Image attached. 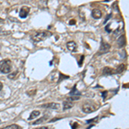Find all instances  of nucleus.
Masks as SVG:
<instances>
[{"mask_svg":"<svg viewBox=\"0 0 129 129\" xmlns=\"http://www.w3.org/2000/svg\"><path fill=\"white\" fill-rule=\"evenodd\" d=\"M12 64L9 59H4L0 62V72L4 74H8L11 72Z\"/></svg>","mask_w":129,"mask_h":129,"instance_id":"f257e3e1","label":"nucleus"},{"mask_svg":"<svg viewBox=\"0 0 129 129\" xmlns=\"http://www.w3.org/2000/svg\"><path fill=\"white\" fill-rule=\"evenodd\" d=\"M49 35H51V34L48 33L46 31H41L36 33L35 35L32 36V40H33L35 42H40V41H42L44 40H46Z\"/></svg>","mask_w":129,"mask_h":129,"instance_id":"f03ea898","label":"nucleus"},{"mask_svg":"<svg viewBox=\"0 0 129 129\" xmlns=\"http://www.w3.org/2000/svg\"><path fill=\"white\" fill-rule=\"evenodd\" d=\"M82 110L83 113H86V114H90V113L95 112L96 110V107L92 104H89V103H85L82 106Z\"/></svg>","mask_w":129,"mask_h":129,"instance_id":"7ed1b4c3","label":"nucleus"},{"mask_svg":"<svg viewBox=\"0 0 129 129\" xmlns=\"http://www.w3.org/2000/svg\"><path fill=\"white\" fill-rule=\"evenodd\" d=\"M30 11V8L28 7V6H23V7L21 8L20 11H19V17L21 18H26L28 17V13Z\"/></svg>","mask_w":129,"mask_h":129,"instance_id":"20e7f679","label":"nucleus"},{"mask_svg":"<svg viewBox=\"0 0 129 129\" xmlns=\"http://www.w3.org/2000/svg\"><path fill=\"white\" fill-rule=\"evenodd\" d=\"M109 49H110V45L107 42L101 41V46H100V53L99 54H104V53H107V52H109Z\"/></svg>","mask_w":129,"mask_h":129,"instance_id":"39448f33","label":"nucleus"},{"mask_svg":"<svg viewBox=\"0 0 129 129\" xmlns=\"http://www.w3.org/2000/svg\"><path fill=\"white\" fill-rule=\"evenodd\" d=\"M66 47H67V49H68L69 51L72 52V53H75V52H77V44H76V42H75V41H68V42L66 43Z\"/></svg>","mask_w":129,"mask_h":129,"instance_id":"423d86ee","label":"nucleus"},{"mask_svg":"<svg viewBox=\"0 0 129 129\" xmlns=\"http://www.w3.org/2000/svg\"><path fill=\"white\" fill-rule=\"evenodd\" d=\"M41 107L44 109H59V104L56 102H50V103H46L41 105Z\"/></svg>","mask_w":129,"mask_h":129,"instance_id":"0eeeda50","label":"nucleus"},{"mask_svg":"<svg viewBox=\"0 0 129 129\" xmlns=\"http://www.w3.org/2000/svg\"><path fill=\"white\" fill-rule=\"evenodd\" d=\"M91 16L95 19H100L102 17V13L99 9H94L92 10V13H91Z\"/></svg>","mask_w":129,"mask_h":129,"instance_id":"6e6552de","label":"nucleus"},{"mask_svg":"<svg viewBox=\"0 0 129 129\" xmlns=\"http://www.w3.org/2000/svg\"><path fill=\"white\" fill-rule=\"evenodd\" d=\"M116 73L115 71H114V69L111 68V67H109V66H106L103 68L102 70V74L103 75H106V76H109V75H112V74H114Z\"/></svg>","mask_w":129,"mask_h":129,"instance_id":"1a4fd4ad","label":"nucleus"},{"mask_svg":"<svg viewBox=\"0 0 129 129\" xmlns=\"http://www.w3.org/2000/svg\"><path fill=\"white\" fill-rule=\"evenodd\" d=\"M73 107V103L69 100H65L63 103V110H67Z\"/></svg>","mask_w":129,"mask_h":129,"instance_id":"9d476101","label":"nucleus"},{"mask_svg":"<svg viewBox=\"0 0 129 129\" xmlns=\"http://www.w3.org/2000/svg\"><path fill=\"white\" fill-rule=\"evenodd\" d=\"M117 42H118L119 47H122V46H125V45H126V37H125V35H120V36L119 37Z\"/></svg>","mask_w":129,"mask_h":129,"instance_id":"9b49d317","label":"nucleus"},{"mask_svg":"<svg viewBox=\"0 0 129 129\" xmlns=\"http://www.w3.org/2000/svg\"><path fill=\"white\" fill-rule=\"evenodd\" d=\"M40 114H41V112H40L39 110H34V111H32L31 114H30V115H29V117L28 118V120H34V119L37 118V117H38Z\"/></svg>","mask_w":129,"mask_h":129,"instance_id":"f8f14e48","label":"nucleus"},{"mask_svg":"<svg viewBox=\"0 0 129 129\" xmlns=\"http://www.w3.org/2000/svg\"><path fill=\"white\" fill-rule=\"evenodd\" d=\"M125 70H126V65L124 64H120L118 67H117L115 72H116V73H121V72H123Z\"/></svg>","mask_w":129,"mask_h":129,"instance_id":"ddd939ff","label":"nucleus"},{"mask_svg":"<svg viewBox=\"0 0 129 129\" xmlns=\"http://www.w3.org/2000/svg\"><path fill=\"white\" fill-rule=\"evenodd\" d=\"M2 129H22L20 126L17 125V124H12V125H9L8 127H5Z\"/></svg>","mask_w":129,"mask_h":129,"instance_id":"4468645a","label":"nucleus"},{"mask_svg":"<svg viewBox=\"0 0 129 129\" xmlns=\"http://www.w3.org/2000/svg\"><path fill=\"white\" fill-rule=\"evenodd\" d=\"M45 120H46V118H40V119H38V120H35V121H34L33 123H32V125H39V124L43 123Z\"/></svg>","mask_w":129,"mask_h":129,"instance_id":"2eb2a0df","label":"nucleus"},{"mask_svg":"<svg viewBox=\"0 0 129 129\" xmlns=\"http://www.w3.org/2000/svg\"><path fill=\"white\" fill-rule=\"evenodd\" d=\"M73 95H77V96L78 95V96H80V92H78L77 90L76 89V85L73 87V90L70 92V96H73Z\"/></svg>","mask_w":129,"mask_h":129,"instance_id":"dca6fc26","label":"nucleus"},{"mask_svg":"<svg viewBox=\"0 0 129 129\" xmlns=\"http://www.w3.org/2000/svg\"><path fill=\"white\" fill-rule=\"evenodd\" d=\"M79 98H80L79 96H72V97H69L67 100H69V101H75V100H78Z\"/></svg>","mask_w":129,"mask_h":129,"instance_id":"f3484780","label":"nucleus"},{"mask_svg":"<svg viewBox=\"0 0 129 129\" xmlns=\"http://www.w3.org/2000/svg\"><path fill=\"white\" fill-rule=\"evenodd\" d=\"M16 75H17V73H16V72H14V73H12V74H9V75L8 76V77H9V78H10V79H12V78H14V77H15Z\"/></svg>","mask_w":129,"mask_h":129,"instance_id":"a211bd4d","label":"nucleus"},{"mask_svg":"<svg viewBox=\"0 0 129 129\" xmlns=\"http://www.w3.org/2000/svg\"><path fill=\"white\" fill-rule=\"evenodd\" d=\"M78 127V124H77V123H74L73 126H72V129H76V127Z\"/></svg>","mask_w":129,"mask_h":129,"instance_id":"6ab92c4d","label":"nucleus"},{"mask_svg":"<svg viewBox=\"0 0 129 129\" xmlns=\"http://www.w3.org/2000/svg\"><path fill=\"white\" fill-rule=\"evenodd\" d=\"M35 129H48L47 127H36Z\"/></svg>","mask_w":129,"mask_h":129,"instance_id":"aec40b11","label":"nucleus"},{"mask_svg":"<svg viewBox=\"0 0 129 129\" xmlns=\"http://www.w3.org/2000/svg\"><path fill=\"white\" fill-rule=\"evenodd\" d=\"M76 22H75V20H72V21H70V24H75Z\"/></svg>","mask_w":129,"mask_h":129,"instance_id":"412c9836","label":"nucleus"},{"mask_svg":"<svg viewBox=\"0 0 129 129\" xmlns=\"http://www.w3.org/2000/svg\"><path fill=\"white\" fill-rule=\"evenodd\" d=\"M2 89H3V83H1V82H0V91L2 90Z\"/></svg>","mask_w":129,"mask_h":129,"instance_id":"4be33fe9","label":"nucleus"},{"mask_svg":"<svg viewBox=\"0 0 129 129\" xmlns=\"http://www.w3.org/2000/svg\"><path fill=\"white\" fill-rule=\"evenodd\" d=\"M3 22H4V19L0 18V24H1V23H3Z\"/></svg>","mask_w":129,"mask_h":129,"instance_id":"5701e85b","label":"nucleus"},{"mask_svg":"<svg viewBox=\"0 0 129 129\" xmlns=\"http://www.w3.org/2000/svg\"><path fill=\"white\" fill-rule=\"evenodd\" d=\"M0 123H1V120H0Z\"/></svg>","mask_w":129,"mask_h":129,"instance_id":"b1692460","label":"nucleus"}]
</instances>
